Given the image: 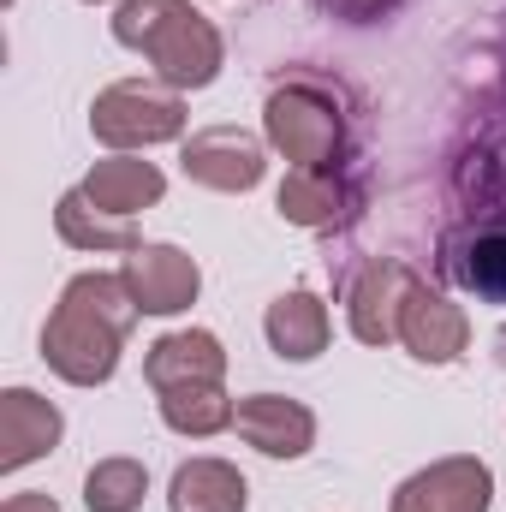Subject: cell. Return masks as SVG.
<instances>
[{
    "instance_id": "9a60e30c",
    "label": "cell",
    "mask_w": 506,
    "mask_h": 512,
    "mask_svg": "<svg viewBox=\"0 0 506 512\" xmlns=\"http://www.w3.org/2000/svg\"><path fill=\"white\" fill-rule=\"evenodd\" d=\"M245 477L227 465V459H191L173 471V512H245Z\"/></svg>"
},
{
    "instance_id": "4fadbf2b",
    "label": "cell",
    "mask_w": 506,
    "mask_h": 512,
    "mask_svg": "<svg viewBox=\"0 0 506 512\" xmlns=\"http://www.w3.org/2000/svg\"><path fill=\"white\" fill-rule=\"evenodd\" d=\"M268 346H274V358H292V364H310V358H322V346H328V304L316 298V292H286V298H274L268 304Z\"/></svg>"
},
{
    "instance_id": "ac0fdd59",
    "label": "cell",
    "mask_w": 506,
    "mask_h": 512,
    "mask_svg": "<svg viewBox=\"0 0 506 512\" xmlns=\"http://www.w3.org/2000/svg\"><path fill=\"white\" fill-rule=\"evenodd\" d=\"M161 417L179 435H215L233 429V399L221 393V382H197V387H167L161 393Z\"/></svg>"
},
{
    "instance_id": "7402d4cb",
    "label": "cell",
    "mask_w": 506,
    "mask_h": 512,
    "mask_svg": "<svg viewBox=\"0 0 506 512\" xmlns=\"http://www.w3.org/2000/svg\"><path fill=\"white\" fill-rule=\"evenodd\" d=\"M0 512H60V507H54L48 495H12V501H6Z\"/></svg>"
},
{
    "instance_id": "9c48e42d",
    "label": "cell",
    "mask_w": 506,
    "mask_h": 512,
    "mask_svg": "<svg viewBox=\"0 0 506 512\" xmlns=\"http://www.w3.org/2000/svg\"><path fill=\"white\" fill-rule=\"evenodd\" d=\"M399 340H405L411 358H423V364H453V358L465 352V340H471V322H465V310H459L453 298L417 286V292L405 298Z\"/></svg>"
},
{
    "instance_id": "8992f818",
    "label": "cell",
    "mask_w": 506,
    "mask_h": 512,
    "mask_svg": "<svg viewBox=\"0 0 506 512\" xmlns=\"http://www.w3.org/2000/svg\"><path fill=\"white\" fill-rule=\"evenodd\" d=\"M423 280L405 268V262H370L352 286V334L364 346L381 340H399V316H405V298L417 292Z\"/></svg>"
},
{
    "instance_id": "ba28073f",
    "label": "cell",
    "mask_w": 506,
    "mask_h": 512,
    "mask_svg": "<svg viewBox=\"0 0 506 512\" xmlns=\"http://www.w3.org/2000/svg\"><path fill=\"white\" fill-rule=\"evenodd\" d=\"M393 512H489V465L477 459H441L435 471H417Z\"/></svg>"
},
{
    "instance_id": "44dd1931",
    "label": "cell",
    "mask_w": 506,
    "mask_h": 512,
    "mask_svg": "<svg viewBox=\"0 0 506 512\" xmlns=\"http://www.w3.org/2000/svg\"><path fill=\"white\" fill-rule=\"evenodd\" d=\"M328 6H334V12H346L352 24H370V18H381L393 0H328Z\"/></svg>"
},
{
    "instance_id": "e0dca14e",
    "label": "cell",
    "mask_w": 506,
    "mask_h": 512,
    "mask_svg": "<svg viewBox=\"0 0 506 512\" xmlns=\"http://www.w3.org/2000/svg\"><path fill=\"white\" fill-rule=\"evenodd\" d=\"M108 209H96L84 191H66L60 197V239L66 245H78V251H137V233H131V221H102Z\"/></svg>"
},
{
    "instance_id": "5bb4252c",
    "label": "cell",
    "mask_w": 506,
    "mask_h": 512,
    "mask_svg": "<svg viewBox=\"0 0 506 512\" xmlns=\"http://www.w3.org/2000/svg\"><path fill=\"white\" fill-rule=\"evenodd\" d=\"M96 209H108L114 221H131L137 209H149V203H161V191H167V179L149 167V161H131V155H114V161H102L84 185H78Z\"/></svg>"
},
{
    "instance_id": "ffe728a7",
    "label": "cell",
    "mask_w": 506,
    "mask_h": 512,
    "mask_svg": "<svg viewBox=\"0 0 506 512\" xmlns=\"http://www.w3.org/2000/svg\"><path fill=\"white\" fill-rule=\"evenodd\" d=\"M149 495V471L137 459H102L84 477V507L90 512H137Z\"/></svg>"
},
{
    "instance_id": "277c9868",
    "label": "cell",
    "mask_w": 506,
    "mask_h": 512,
    "mask_svg": "<svg viewBox=\"0 0 506 512\" xmlns=\"http://www.w3.org/2000/svg\"><path fill=\"white\" fill-rule=\"evenodd\" d=\"M90 126H96L102 143H114V149H137V143L179 137L185 108H179V96H161V90H143V84H114V90H102Z\"/></svg>"
},
{
    "instance_id": "8fae6325",
    "label": "cell",
    "mask_w": 506,
    "mask_h": 512,
    "mask_svg": "<svg viewBox=\"0 0 506 512\" xmlns=\"http://www.w3.org/2000/svg\"><path fill=\"white\" fill-rule=\"evenodd\" d=\"M60 441V411L48 399H36L30 387H6L0 393V465L18 471L42 453H54Z\"/></svg>"
},
{
    "instance_id": "2e32d148",
    "label": "cell",
    "mask_w": 506,
    "mask_h": 512,
    "mask_svg": "<svg viewBox=\"0 0 506 512\" xmlns=\"http://www.w3.org/2000/svg\"><path fill=\"white\" fill-rule=\"evenodd\" d=\"M453 280L489 304H506V227H489V233H471L459 251L447 256Z\"/></svg>"
},
{
    "instance_id": "6da1fadb",
    "label": "cell",
    "mask_w": 506,
    "mask_h": 512,
    "mask_svg": "<svg viewBox=\"0 0 506 512\" xmlns=\"http://www.w3.org/2000/svg\"><path fill=\"white\" fill-rule=\"evenodd\" d=\"M137 316L143 310H137L126 280H114V274H78L60 292L54 322L42 328V358L78 387L108 382L114 364H120V340H126V328Z\"/></svg>"
},
{
    "instance_id": "603a6c76",
    "label": "cell",
    "mask_w": 506,
    "mask_h": 512,
    "mask_svg": "<svg viewBox=\"0 0 506 512\" xmlns=\"http://www.w3.org/2000/svg\"><path fill=\"white\" fill-rule=\"evenodd\" d=\"M495 352H501V364H506V328H501V334H495Z\"/></svg>"
},
{
    "instance_id": "52a82bcc",
    "label": "cell",
    "mask_w": 506,
    "mask_h": 512,
    "mask_svg": "<svg viewBox=\"0 0 506 512\" xmlns=\"http://www.w3.org/2000/svg\"><path fill=\"white\" fill-rule=\"evenodd\" d=\"M233 429L251 441L256 453H268V459H298V453H310V441H316V417H310L304 405L280 399V393H251V399H239Z\"/></svg>"
},
{
    "instance_id": "d6986e66",
    "label": "cell",
    "mask_w": 506,
    "mask_h": 512,
    "mask_svg": "<svg viewBox=\"0 0 506 512\" xmlns=\"http://www.w3.org/2000/svg\"><path fill=\"white\" fill-rule=\"evenodd\" d=\"M280 215L298 227H328L340 215V173L334 167H292L280 185Z\"/></svg>"
},
{
    "instance_id": "30bf717a",
    "label": "cell",
    "mask_w": 506,
    "mask_h": 512,
    "mask_svg": "<svg viewBox=\"0 0 506 512\" xmlns=\"http://www.w3.org/2000/svg\"><path fill=\"white\" fill-rule=\"evenodd\" d=\"M185 173L197 185H209V191H251L262 179V149L251 137H239L233 126L203 131V137L185 143Z\"/></svg>"
},
{
    "instance_id": "3957f363",
    "label": "cell",
    "mask_w": 506,
    "mask_h": 512,
    "mask_svg": "<svg viewBox=\"0 0 506 512\" xmlns=\"http://www.w3.org/2000/svg\"><path fill=\"white\" fill-rule=\"evenodd\" d=\"M268 143L292 167H340V114L310 84L268 96Z\"/></svg>"
},
{
    "instance_id": "5b68a950",
    "label": "cell",
    "mask_w": 506,
    "mask_h": 512,
    "mask_svg": "<svg viewBox=\"0 0 506 512\" xmlns=\"http://www.w3.org/2000/svg\"><path fill=\"white\" fill-rule=\"evenodd\" d=\"M120 280L131 286V298H137L143 316H173V310H185V304L197 298V286H203L197 262L185 251H173V245H137Z\"/></svg>"
},
{
    "instance_id": "7c38bea8",
    "label": "cell",
    "mask_w": 506,
    "mask_h": 512,
    "mask_svg": "<svg viewBox=\"0 0 506 512\" xmlns=\"http://www.w3.org/2000/svg\"><path fill=\"white\" fill-rule=\"evenodd\" d=\"M221 370H227V352H221V340H215V334H203V328L167 334V340H155V346H149V358H143V376H149L155 393H167V387L221 382Z\"/></svg>"
},
{
    "instance_id": "7a4b0ae2",
    "label": "cell",
    "mask_w": 506,
    "mask_h": 512,
    "mask_svg": "<svg viewBox=\"0 0 506 512\" xmlns=\"http://www.w3.org/2000/svg\"><path fill=\"white\" fill-rule=\"evenodd\" d=\"M114 36L137 48L173 90H203L221 72V36L185 0H126L114 18Z\"/></svg>"
}]
</instances>
